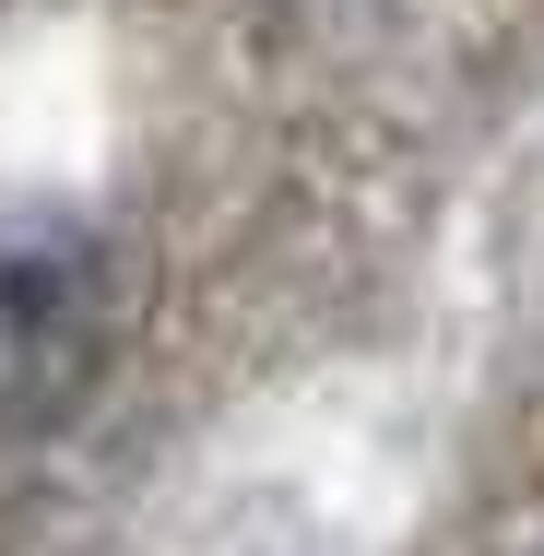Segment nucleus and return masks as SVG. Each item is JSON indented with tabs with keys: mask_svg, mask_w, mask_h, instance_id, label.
Returning a JSON list of instances; mask_svg holds the SVG:
<instances>
[{
	"mask_svg": "<svg viewBox=\"0 0 544 556\" xmlns=\"http://www.w3.org/2000/svg\"><path fill=\"white\" fill-rule=\"evenodd\" d=\"M107 355V261L72 225H12L0 237V415L36 427L60 415Z\"/></svg>",
	"mask_w": 544,
	"mask_h": 556,
	"instance_id": "obj_1",
	"label": "nucleus"
}]
</instances>
